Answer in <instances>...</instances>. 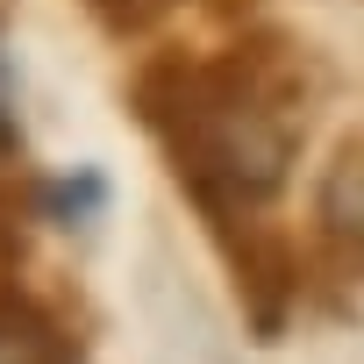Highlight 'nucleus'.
Instances as JSON below:
<instances>
[{
	"instance_id": "nucleus-1",
	"label": "nucleus",
	"mask_w": 364,
	"mask_h": 364,
	"mask_svg": "<svg viewBox=\"0 0 364 364\" xmlns=\"http://www.w3.org/2000/svg\"><path fill=\"white\" fill-rule=\"evenodd\" d=\"M321 222L336 236H357L364 243V143L343 150V164L328 171V186H321Z\"/></svg>"
},
{
	"instance_id": "nucleus-2",
	"label": "nucleus",
	"mask_w": 364,
	"mask_h": 364,
	"mask_svg": "<svg viewBox=\"0 0 364 364\" xmlns=\"http://www.w3.org/2000/svg\"><path fill=\"white\" fill-rule=\"evenodd\" d=\"M0 364H58V350H50V336L36 321L0 314Z\"/></svg>"
},
{
	"instance_id": "nucleus-3",
	"label": "nucleus",
	"mask_w": 364,
	"mask_h": 364,
	"mask_svg": "<svg viewBox=\"0 0 364 364\" xmlns=\"http://www.w3.org/2000/svg\"><path fill=\"white\" fill-rule=\"evenodd\" d=\"M93 200H100V178H79V186H58V193H50L58 215H79V208H93Z\"/></svg>"
},
{
	"instance_id": "nucleus-4",
	"label": "nucleus",
	"mask_w": 364,
	"mask_h": 364,
	"mask_svg": "<svg viewBox=\"0 0 364 364\" xmlns=\"http://www.w3.org/2000/svg\"><path fill=\"white\" fill-rule=\"evenodd\" d=\"M100 8H107V15H122V22H143L157 0H100Z\"/></svg>"
},
{
	"instance_id": "nucleus-5",
	"label": "nucleus",
	"mask_w": 364,
	"mask_h": 364,
	"mask_svg": "<svg viewBox=\"0 0 364 364\" xmlns=\"http://www.w3.org/2000/svg\"><path fill=\"white\" fill-rule=\"evenodd\" d=\"M0 129H8V72H0Z\"/></svg>"
}]
</instances>
